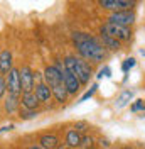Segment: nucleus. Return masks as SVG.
Listing matches in <instances>:
<instances>
[{
  "instance_id": "nucleus-23",
  "label": "nucleus",
  "mask_w": 145,
  "mask_h": 149,
  "mask_svg": "<svg viewBox=\"0 0 145 149\" xmlns=\"http://www.w3.org/2000/svg\"><path fill=\"white\" fill-rule=\"evenodd\" d=\"M5 92H7V80L0 74V98L5 95Z\"/></svg>"
},
{
  "instance_id": "nucleus-29",
  "label": "nucleus",
  "mask_w": 145,
  "mask_h": 149,
  "mask_svg": "<svg viewBox=\"0 0 145 149\" xmlns=\"http://www.w3.org/2000/svg\"><path fill=\"white\" fill-rule=\"evenodd\" d=\"M27 149H42V148H41V146H29Z\"/></svg>"
},
{
  "instance_id": "nucleus-9",
  "label": "nucleus",
  "mask_w": 145,
  "mask_h": 149,
  "mask_svg": "<svg viewBox=\"0 0 145 149\" xmlns=\"http://www.w3.org/2000/svg\"><path fill=\"white\" fill-rule=\"evenodd\" d=\"M100 5L103 9L113 10V12H120V10H132L133 2H128V0H101Z\"/></svg>"
},
{
  "instance_id": "nucleus-7",
  "label": "nucleus",
  "mask_w": 145,
  "mask_h": 149,
  "mask_svg": "<svg viewBox=\"0 0 145 149\" xmlns=\"http://www.w3.org/2000/svg\"><path fill=\"white\" fill-rule=\"evenodd\" d=\"M61 73H63L64 86H66V90L69 92V95H74V93L79 92V86H81L79 80H78V78H76V76L71 73V71H68L66 68H63V70H61Z\"/></svg>"
},
{
  "instance_id": "nucleus-10",
  "label": "nucleus",
  "mask_w": 145,
  "mask_h": 149,
  "mask_svg": "<svg viewBox=\"0 0 145 149\" xmlns=\"http://www.w3.org/2000/svg\"><path fill=\"white\" fill-rule=\"evenodd\" d=\"M20 103H22L24 109L36 110L41 102H39V98H37L36 92H30V93H22V97H20Z\"/></svg>"
},
{
  "instance_id": "nucleus-8",
  "label": "nucleus",
  "mask_w": 145,
  "mask_h": 149,
  "mask_svg": "<svg viewBox=\"0 0 145 149\" xmlns=\"http://www.w3.org/2000/svg\"><path fill=\"white\" fill-rule=\"evenodd\" d=\"M20 83H22V92L24 93H30L34 90V71L29 68V66H24L20 70Z\"/></svg>"
},
{
  "instance_id": "nucleus-20",
  "label": "nucleus",
  "mask_w": 145,
  "mask_h": 149,
  "mask_svg": "<svg viewBox=\"0 0 145 149\" xmlns=\"http://www.w3.org/2000/svg\"><path fill=\"white\" fill-rule=\"evenodd\" d=\"M133 66H135V59L133 58H127L123 61V65H122V70H123V73H128V70H132Z\"/></svg>"
},
{
  "instance_id": "nucleus-4",
  "label": "nucleus",
  "mask_w": 145,
  "mask_h": 149,
  "mask_svg": "<svg viewBox=\"0 0 145 149\" xmlns=\"http://www.w3.org/2000/svg\"><path fill=\"white\" fill-rule=\"evenodd\" d=\"M71 73L79 80L81 85H86V83H90V78H91V66L83 58H76V65H74Z\"/></svg>"
},
{
  "instance_id": "nucleus-5",
  "label": "nucleus",
  "mask_w": 145,
  "mask_h": 149,
  "mask_svg": "<svg viewBox=\"0 0 145 149\" xmlns=\"http://www.w3.org/2000/svg\"><path fill=\"white\" fill-rule=\"evenodd\" d=\"M7 90L9 95L19 98V95L22 93V83H20V70L17 68H12V71L7 76Z\"/></svg>"
},
{
  "instance_id": "nucleus-32",
  "label": "nucleus",
  "mask_w": 145,
  "mask_h": 149,
  "mask_svg": "<svg viewBox=\"0 0 145 149\" xmlns=\"http://www.w3.org/2000/svg\"><path fill=\"white\" fill-rule=\"evenodd\" d=\"M91 149H98V148H91Z\"/></svg>"
},
{
  "instance_id": "nucleus-21",
  "label": "nucleus",
  "mask_w": 145,
  "mask_h": 149,
  "mask_svg": "<svg viewBox=\"0 0 145 149\" xmlns=\"http://www.w3.org/2000/svg\"><path fill=\"white\" fill-rule=\"evenodd\" d=\"M132 112H140V110H145V100H135L130 107Z\"/></svg>"
},
{
  "instance_id": "nucleus-22",
  "label": "nucleus",
  "mask_w": 145,
  "mask_h": 149,
  "mask_svg": "<svg viewBox=\"0 0 145 149\" xmlns=\"http://www.w3.org/2000/svg\"><path fill=\"white\" fill-rule=\"evenodd\" d=\"M96 88H98V85H96V83H95V85H91V88H90V90H88L86 93H84V95H83L81 98H79V102H86L88 98H91V97L95 95V92H96Z\"/></svg>"
},
{
  "instance_id": "nucleus-28",
  "label": "nucleus",
  "mask_w": 145,
  "mask_h": 149,
  "mask_svg": "<svg viewBox=\"0 0 145 149\" xmlns=\"http://www.w3.org/2000/svg\"><path fill=\"white\" fill-rule=\"evenodd\" d=\"M10 129H14V125H12V124H10V125H5V127H2L0 132H5V130H10Z\"/></svg>"
},
{
  "instance_id": "nucleus-16",
  "label": "nucleus",
  "mask_w": 145,
  "mask_h": 149,
  "mask_svg": "<svg viewBox=\"0 0 145 149\" xmlns=\"http://www.w3.org/2000/svg\"><path fill=\"white\" fill-rule=\"evenodd\" d=\"M52 90V97H54L56 100L59 103H64L66 100H68V97H69V92L66 90V86L63 85H57V86H54V88H51Z\"/></svg>"
},
{
  "instance_id": "nucleus-24",
  "label": "nucleus",
  "mask_w": 145,
  "mask_h": 149,
  "mask_svg": "<svg viewBox=\"0 0 145 149\" xmlns=\"http://www.w3.org/2000/svg\"><path fill=\"white\" fill-rule=\"evenodd\" d=\"M91 144H93V137H90V136H84L81 139V146H84V148L91 149Z\"/></svg>"
},
{
  "instance_id": "nucleus-27",
  "label": "nucleus",
  "mask_w": 145,
  "mask_h": 149,
  "mask_svg": "<svg viewBox=\"0 0 145 149\" xmlns=\"http://www.w3.org/2000/svg\"><path fill=\"white\" fill-rule=\"evenodd\" d=\"M42 80H44V73H34V81H36L37 85H41V83H44V81H42Z\"/></svg>"
},
{
  "instance_id": "nucleus-2",
  "label": "nucleus",
  "mask_w": 145,
  "mask_h": 149,
  "mask_svg": "<svg viewBox=\"0 0 145 149\" xmlns=\"http://www.w3.org/2000/svg\"><path fill=\"white\" fill-rule=\"evenodd\" d=\"M100 34H105V36H110V37H115L117 41H130L132 37V31L130 27H123V26H115V24H103L100 27Z\"/></svg>"
},
{
  "instance_id": "nucleus-12",
  "label": "nucleus",
  "mask_w": 145,
  "mask_h": 149,
  "mask_svg": "<svg viewBox=\"0 0 145 149\" xmlns=\"http://www.w3.org/2000/svg\"><path fill=\"white\" fill-rule=\"evenodd\" d=\"M39 146L42 149H59V139L54 134H42L39 137Z\"/></svg>"
},
{
  "instance_id": "nucleus-1",
  "label": "nucleus",
  "mask_w": 145,
  "mask_h": 149,
  "mask_svg": "<svg viewBox=\"0 0 145 149\" xmlns=\"http://www.w3.org/2000/svg\"><path fill=\"white\" fill-rule=\"evenodd\" d=\"M72 42L78 49V53L84 61H95L100 63L106 58V49L101 46V42L96 37L90 36L86 32H72Z\"/></svg>"
},
{
  "instance_id": "nucleus-19",
  "label": "nucleus",
  "mask_w": 145,
  "mask_h": 149,
  "mask_svg": "<svg viewBox=\"0 0 145 149\" xmlns=\"http://www.w3.org/2000/svg\"><path fill=\"white\" fill-rule=\"evenodd\" d=\"M17 105H19V98L9 95V98H7V102H5V110L9 112V113H12V112H15Z\"/></svg>"
},
{
  "instance_id": "nucleus-6",
  "label": "nucleus",
  "mask_w": 145,
  "mask_h": 149,
  "mask_svg": "<svg viewBox=\"0 0 145 149\" xmlns=\"http://www.w3.org/2000/svg\"><path fill=\"white\" fill-rule=\"evenodd\" d=\"M44 83L49 85V88H54L57 85H63V73L56 66H47L44 70Z\"/></svg>"
},
{
  "instance_id": "nucleus-15",
  "label": "nucleus",
  "mask_w": 145,
  "mask_h": 149,
  "mask_svg": "<svg viewBox=\"0 0 145 149\" xmlns=\"http://www.w3.org/2000/svg\"><path fill=\"white\" fill-rule=\"evenodd\" d=\"M100 42H101V46L105 47V49H106V47L111 49V51H118V49H120V41H117L115 37L100 34Z\"/></svg>"
},
{
  "instance_id": "nucleus-18",
  "label": "nucleus",
  "mask_w": 145,
  "mask_h": 149,
  "mask_svg": "<svg viewBox=\"0 0 145 149\" xmlns=\"http://www.w3.org/2000/svg\"><path fill=\"white\" fill-rule=\"evenodd\" d=\"M19 117L22 119V120H30V119H34L37 117V110H29V109H20L19 110Z\"/></svg>"
},
{
  "instance_id": "nucleus-11",
  "label": "nucleus",
  "mask_w": 145,
  "mask_h": 149,
  "mask_svg": "<svg viewBox=\"0 0 145 149\" xmlns=\"http://www.w3.org/2000/svg\"><path fill=\"white\" fill-rule=\"evenodd\" d=\"M12 71V53L9 49H3L0 53V73L9 74Z\"/></svg>"
},
{
  "instance_id": "nucleus-17",
  "label": "nucleus",
  "mask_w": 145,
  "mask_h": 149,
  "mask_svg": "<svg viewBox=\"0 0 145 149\" xmlns=\"http://www.w3.org/2000/svg\"><path fill=\"white\" fill-rule=\"evenodd\" d=\"M133 98V92H130V90H125V92L122 93L120 97L117 98V107L118 109H122V107H125L130 100Z\"/></svg>"
},
{
  "instance_id": "nucleus-13",
  "label": "nucleus",
  "mask_w": 145,
  "mask_h": 149,
  "mask_svg": "<svg viewBox=\"0 0 145 149\" xmlns=\"http://www.w3.org/2000/svg\"><path fill=\"white\" fill-rule=\"evenodd\" d=\"M81 139L83 136L78 132L76 129H69L66 132V144H68V148H79L81 146Z\"/></svg>"
},
{
  "instance_id": "nucleus-33",
  "label": "nucleus",
  "mask_w": 145,
  "mask_h": 149,
  "mask_svg": "<svg viewBox=\"0 0 145 149\" xmlns=\"http://www.w3.org/2000/svg\"><path fill=\"white\" fill-rule=\"evenodd\" d=\"M59 149H63V148H59Z\"/></svg>"
},
{
  "instance_id": "nucleus-31",
  "label": "nucleus",
  "mask_w": 145,
  "mask_h": 149,
  "mask_svg": "<svg viewBox=\"0 0 145 149\" xmlns=\"http://www.w3.org/2000/svg\"><path fill=\"white\" fill-rule=\"evenodd\" d=\"M69 149H72V148H69ZM74 149H79V148H74Z\"/></svg>"
},
{
  "instance_id": "nucleus-3",
  "label": "nucleus",
  "mask_w": 145,
  "mask_h": 149,
  "mask_svg": "<svg viewBox=\"0 0 145 149\" xmlns=\"http://www.w3.org/2000/svg\"><path fill=\"white\" fill-rule=\"evenodd\" d=\"M110 24L115 26H123V27H130L135 22V12L133 10H120V12H111L108 17Z\"/></svg>"
},
{
  "instance_id": "nucleus-26",
  "label": "nucleus",
  "mask_w": 145,
  "mask_h": 149,
  "mask_svg": "<svg viewBox=\"0 0 145 149\" xmlns=\"http://www.w3.org/2000/svg\"><path fill=\"white\" fill-rule=\"evenodd\" d=\"M86 127H88V124H86V122H76V125H74V129L78 130L79 134H81V132H84V130H86Z\"/></svg>"
},
{
  "instance_id": "nucleus-14",
  "label": "nucleus",
  "mask_w": 145,
  "mask_h": 149,
  "mask_svg": "<svg viewBox=\"0 0 145 149\" xmlns=\"http://www.w3.org/2000/svg\"><path fill=\"white\" fill-rule=\"evenodd\" d=\"M36 95H37V98H39V102H49L51 97H52V90L49 88V85L41 83L36 86Z\"/></svg>"
},
{
  "instance_id": "nucleus-25",
  "label": "nucleus",
  "mask_w": 145,
  "mask_h": 149,
  "mask_svg": "<svg viewBox=\"0 0 145 149\" xmlns=\"http://www.w3.org/2000/svg\"><path fill=\"white\" fill-rule=\"evenodd\" d=\"M110 73H111V70H110L108 66H105V68H101L100 71H98V78H103V76H110Z\"/></svg>"
},
{
  "instance_id": "nucleus-34",
  "label": "nucleus",
  "mask_w": 145,
  "mask_h": 149,
  "mask_svg": "<svg viewBox=\"0 0 145 149\" xmlns=\"http://www.w3.org/2000/svg\"><path fill=\"white\" fill-rule=\"evenodd\" d=\"M144 149H145V148H144Z\"/></svg>"
},
{
  "instance_id": "nucleus-30",
  "label": "nucleus",
  "mask_w": 145,
  "mask_h": 149,
  "mask_svg": "<svg viewBox=\"0 0 145 149\" xmlns=\"http://www.w3.org/2000/svg\"><path fill=\"white\" fill-rule=\"evenodd\" d=\"M123 149H135V148H130V146H127V148H123Z\"/></svg>"
}]
</instances>
